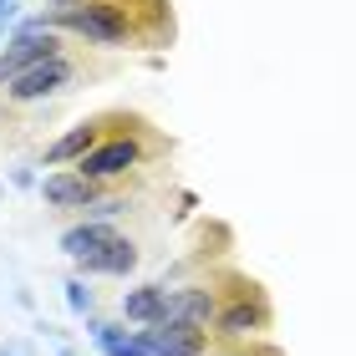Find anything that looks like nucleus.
Returning a JSON list of instances; mask_svg holds the SVG:
<instances>
[{
  "mask_svg": "<svg viewBox=\"0 0 356 356\" xmlns=\"http://www.w3.org/2000/svg\"><path fill=\"white\" fill-rule=\"evenodd\" d=\"M36 26H61V31H76V36H87L97 46H122L127 36H133V15H127L122 0H82V6H72V10H56L51 21H41Z\"/></svg>",
  "mask_w": 356,
  "mask_h": 356,
  "instance_id": "obj_1",
  "label": "nucleus"
},
{
  "mask_svg": "<svg viewBox=\"0 0 356 356\" xmlns=\"http://www.w3.org/2000/svg\"><path fill=\"white\" fill-rule=\"evenodd\" d=\"M56 56H61V36H56L51 26H36V21H31L21 36L0 51V87H10L15 76H26L31 67H46V61H56Z\"/></svg>",
  "mask_w": 356,
  "mask_h": 356,
  "instance_id": "obj_2",
  "label": "nucleus"
},
{
  "mask_svg": "<svg viewBox=\"0 0 356 356\" xmlns=\"http://www.w3.org/2000/svg\"><path fill=\"white\" fill-rule=\"evenodd\" d=\"M143 346L153 356H204L209 351V331L204 326H178V321H163V326L138 331Z\"/></svg>",
  "mask_w": 356,
  "mask_h": 356,
  "instance_id": "obj_3",
  "label": "nucleus"
},
{
  "mask_svg": "<svg viewBox=\"0 0 356 356\" xmlns=\"http://www.w3.org/2000/svg\"><path fill=\"white\" fill-rule=\"evenodd\" d=\"M143 158V148L133 138H112V143H102V148H92L82 163H76V173L82 178H92V184H102V178H118V173H127Z\"/></svg>",
  "mask_w": 356,
  "mask_h": 356,
  "instance_id": "obj_4",
  "label": "nucleus"
},
{
  "mask_svg": "<svg viewBox=\"0 0 356 356\" xmlns=\"http://www.w3.org/2000/svg\"><path fill=\"white\" fill-rule=\"evenodd\" d=\"M72 82V61L67 56H56V61H46V67H31L26 76H15V82L6 87L10 102H41V97H51Z\"/></svg>",
  "mask_w": 356,
  "mask_h": 356,
  "instance_id": "obj_5",
  "label": "nucleus"
},
{
  "mask_svg": "<svg viewBox=\"0 0 356 356\" xmlns=\"http://www.w3.org/2000/svg\"><path fill=\"white\" fill-rule=\"evenodd\" d=\"M41 199L56 204V209H97L102 199H97V184L82 173H51L41 184Z\"/></svg>",
  "mask_w": 356,
  "mask_h": 356,
  "instance_id": "obj_6",
  "label": "nucleus"
},
{
  "mask_svg": "<svg viewBox=\"0 0 356 356\" xmlns=\"http://www.w3.org/2000/svg\"><path fill=\"white\" fill-rule=\"evenodd\" d=\"M219 311L214 290L209 285H184V290H168V321L178 326H209V316Z\"/></svg>",
  "mask_w": 356,
  "mask_h": 356,
  "instance_id": "obj_7",
  "label": "nucleus"
},
{
  "mask_svg": "<svg viewBox=\"0 0 356 356\" xmlns=\"http://www.w3.org/2000/svg\"><path fill=\"white\" fill-rule=\"evenodd\" d=\"M122 316L127 321H143V326H163L168 321V290L163 285H138L122 296Z\"/></svg>",
  "mask_w": 356,
  "mask_h": 356,
  "instance_id": "obj_8",
  "label": "nucleus"
},
{
  "mask_svg": "<svg viewBox=\"0 0 356 356\" xmlns=\"http://www.w3.org/2000/svg\"><path fill=\"white\" fill-rule=\"evenodd\" d=\"M112 239H118V229H107L102 219H92V224H76V229L61 234V250H67L72 260L82 265V260H92V254H102V250L112 245Z\"/></svg>",
  "mask_w": 356,
  "mask_h": 356,
  "instance_id": "obj_9",
  "label": "nucleus"
},
{
  "mask_svg": "<svg viewBox=\"0 0 356 356\" xmlns=\"http://www.w3.org/2000/svg\"><path fill=\"white\" fill-rule=\"evenodd\" d=\"M97 148V122H82V127H72L67 138H56L51 148H46V163H82V158Z\"/></svg>",
  "mask_w": 356,
  "mask_h": 356,
  "instance_id": "obj_10",
  "label": "nucleus"
},
{
  "mask_svg": "<svg viewBox=\"0 0 356 356\" xmlns=\"http://www.w3.org/2000/svg\"><path fill=\"white\" fill-rule=\"evenodd\" d=\"M138 265V245H133V239H112V245L102 250V254H92V260H82V270L87 275H127V270H133Z\"/></svg>",
  "mask_w": 356,
  "mask_h": 356,
  "instance_id": "obj_11",
  "label": "nucleus"
},
{
  "mask_svg": "<svg viewBox=\"0 0 356 356\" xmlns=\"http://www.w3.org/2000/svg\"><path fill=\"white\" fill-rule=\"evenodd\" d=\"M254 326H265V305H260V300L250 305V296L219 316V331H224V336H245V331H254Z\"/></svg>",
  "mask_w": 356,
  "mask_h": 356,
  "instance_id": "obj_12",
  "label": "nucleus"
},
{
  "mask_svg": "<svg viewBox=\"0 0 356 356\" xmlns=\"http://www.w3.org/2000/svg\"><path fill=\"white\" fill-rule=\"evenodd\" d=\"M92 336H97V346H102L107 356H153L148 346H143V336H127L118 326H92Z\"/></svg>",
  "mask_w": 356,
  "mask_h": 356,
  "instance_id": "obj_13",
  "label": "nucleus"
},
{
  "mask_svg": "<svg viewBox=\"0 0 356 356\" xmlns=\"http://www.w3.org/2000/svg\"><path fill=\"white\" fill-rule=\"evenodd\" d=\"M67 300H72V311H76V316H87V311H92V290H87L82 280H67Z\"/></svg>",
  "mask_w": 356,
  "mask_h": 356,
  "instance_id": "obj_14",
  "label": "nucleus"
},
{
  "mask_svg": "<svg viewBox=\"0 0 356 356\" xmlns=\"http://www.w3.org/2000/svg\"><path fill=\"white\" fill-rule=\"evenodd\" d=\"M15 15V0H0V31H6V21Z\"/></svg>",
  "mask_w": 356,
  "mask_h": 356,
  "instance_id": "obj_15",
  "label": "nucleus"
},
{
  "mask_svg": "<svg viewBox=\"0 0 356 356\" xmlns=\"http://www.w3.org/2000/svg\"><path fill=\"white\" fill-rule=\"evenodd\" d=\"M0 356H15V351H0Z\"/></svg>",
  "mask_w": 356,
  "mask_h": 356,
  "instance_id": "obj_16",
  "label": "nucleus"
},
{
  "mask_svg": "<svg viewBox=\"0 0 356 356\" xmlns=\"http://www.w3.org/2000/svg\"><path fill=\"white\" fill-rule=\"evenodd\" d=\"M245 356H254V351H245Z\"/></svg>",
  "mask_w": 356,
  "mask_h": 356,
  "instance_id": "obj_17",
  "label": "nucleus"
}]
</instances>
